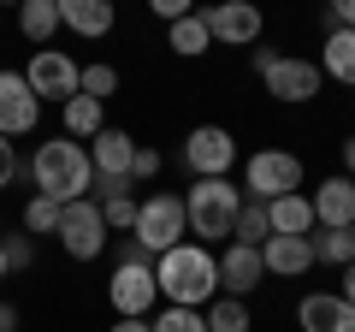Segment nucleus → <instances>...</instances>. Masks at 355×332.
<instances>
[{"instance_id": "1", "label": "nucleus", "mask_w": 355, "mask_h": 332, "mask_svg": "<svg viewBox=\"0 0 355 332\" xmlns=\"http://www.w3.org/2000/svg\"><path fill=\"white\" fill-rule=\"evenodd\" d=\"M24 179L36 196H48V202L71 208V202H89V190H95V166H89V142H71V137H48L36 142V154H30Z\"/></svg>"}, {"instance_id": "2", "label": "nucleus", "mask_w": 355, "mask_h": 332, "mask_svg": "<svg viewBox=\"0 0 355 332\" xmlns=\"http://www.w3.org/2000/svg\"><path fill=\"white\" fill-rule=\"evenodd\" d=\"M154 285H160L166 308H207L219 297V249L178 243L166 256H154Z\"/></svg>"}, {"instance_id": "3", "label": "nucleus", "mask_w": 355, "mask_h": 332, "mask_svg": "<svg viewBox=\"0 0 355 332\" xmlns=\"http://www.w3.org/2000/svg\"><path fill=\"white\" fill-rule=\"evenodd\" d=\"M249 196L237 190L231 179H196L190 190H184V219H190V243H202V249H225L231 231H237V214Z\"/></svg>"}, {"instance_id": "4", "label": "nucleus", "mask_w": 355, "mask_h": 332, "mask_svg": "<svg viewBox=\"0 0 355 332\" xmlns=\"http://www.w3.org/2000/svg\"><path fill=\"white\" fill-rule=\"evenodd\" d=\"M130 238L148 249V256H166V249H178V243H190V219H184V196L172 190H154L137 202V226H130Z\"/></svg>"}, {"instance_id": "5", "label": "nucleus", "mask_w": 355, "mask_h": 332, "mask_svg": "<svg viewBox=\"0 0 355 332\" xmlns=\"http://www.w3.org/2000/svg\"><path fill=\"white\" fill-rule=\"evenodd\" d=\"M302 190V154L291 149H254L243 160V196L249 202H279V196Z\"/></svg>"}, {"instance_id": "6", "label": "nucleus", "mask_w": 355, "mask_h": 332, "mask_svg": "<svg viewBox=\"0 0 355 332\" xmlns=\"http://www.w3.org/2000/svg\"><path fill=\"white\" fill-rule=\"evenodd\" d=\"M24 83L36 90V101L42 107H65L71 95H83V65L71 60L65 48H36L30 53V65H24Z\"/></svg>"}, {"instance_id": "7", "label": "nucleus", "mask_w": 355, "mask_h": 332, "mask_svg": "<svg viewBox=\"0 0 355 332\" xmlns=\"http://www.w3.org/2000/svg\"><path fill=\"white\" fill-rule=\"evenodd\" d=\"M107 303L119 320H148V308L160 303V285H154V261H113V279H107Z\"/></svg>"}, {"instance_id": "8", "label": "nucleus", "mask_w": 355, "mask_h": 332, "mask_svg": "<svg viewBox=\"0 0 355 332\" xmlns=\"http://www.w3.org/2000/svg\"><path fill=\"white\" fill-rule=\"evenodd\" d=\"M60 249L71 261H95V256L113 249V231H107V219H101V208H95V202L60 208Z\"/></svg>"}, {"instance_id": "9", "label": "nucleus", "mask_w": 355, "mask_h": 332, "mask_svg": "<svg viewBox=\"0 0 355 332\" xmlns=\"http://www.w3.org/2000/svg\"><path fill=\"white\" fill-rule=\"evenodd\" d=\"M184 166H190L196 179H231V166H237V137L225 125H196L184 137Z\"/></svg>"}, {"instance_id": "10", "label": "nucleus", "mask_w": 355, "mask_h": 332, "mask_svg": "<svg viewBox=\"0 0 355 332\" xmlns=\"http://www.w3.org/2000/svg\"><path fill=\"white\" fill-rule=\"evenodd\" d=\"M261 83H266V95H272V101L302 107V101H314V95H320L326 72H320V60H302V53H279V65H272Z\"/></svg>"}, {"instance_id": "11", "label": "nucleus", "mask_w": 355, "mask_h": 332, "mask_svg": "<svg viewBox=\"0 0 355 332\" xmlns=\"http://www.w3.org/2000/svg\"><path fill=\"white\" fill-rule=\"evenodd\" d=\"M202 24L214 42H225V48H254L266 30L261 6H249V0H219V6H202Z\"/></svg>"}, {"instance_id": "12", "label": "nucleus", "mask_w": 355, "mask_h": 332, "mask_svg": "<svg viewBox=\"0 0 355 332\" xmlns=\"http://www.w3.org/2000/svg\"><path fill=\"white\" fill-rule=\"evenodd\" d=\"M42 125V101L24 83V72H0V137H30Z\"/></svg>"}, {"instance_id": "13", "label": "nucleus", "mask_w": 355, "mask_h": 332, "mask_svg": "<svg viewBox=\"0 0 355 332\" xmlns=\"http://www.w3.org/2000/svg\"><path fill=\"white\" fill-rule=\"evenodd\" d=\"M261 279H266L261 249H249V243H225L219 249V291L225 297H243L249 303V291H261Z\"/></svg>"}, {"instance_id": "14", "label": "nucleus", "mask_w": 355, "mask_h": 332, "mask_svg": "<svg viewBox=\"0 0 355 332\" xmlns=\"http://www.w3.org/2000/svg\"><path fill=\"white\" fill-rule=\"evenodd\" d=\"M296 326L302 332H355V308L338 291H308L296 303Z\"/></svg>"}, {"instance_id": "15", "label": "nucleus", "mask_w": 355, "mask_h": 332, "mask_svg": "<svg viewBox=\"0 0 355 332\" xmlns=\"http://www.w3.org/2000/svg\"><path fill=\"white\" fill-rule=\"evenodd\" d=\"M308 202H314V231L355 226V179H320V190Z\"/></svg>"}, {"instance_id": "16", "label": "nucleus", "mask_w": 355, "mask_h": 332, "mask_svg": "<svg viewBox=\"0 0 355 332\" xmlns=\"http://www.w3.org/2000/svg\"><path fill=\"white\" fill-rule=\"evenodd\" d=\"M130 160H137V137L119 125H107L101 137L89 142V166H95V179H130Z\"/></svg>"}, {"instance_id": "17", "label": "nucleus", "mask_w": 355, "mask_h": 332, "mask_svg": "<svg viewBox=\"0 0 355 332\" xmlns=\"http://www.w3.org/2000/svg\"><path fill=\"white\" fill-rule=\"evenodd\" d=\"M261 261H266L272 279H302V273L314 267V238H266Z\"/></svg>"}, {"instance_id": "18", "label": "nucleus", "mask_w": 355, "mask_h": 332, "mask_svg": "<svg viewBox=\"0 0 355 332\" xmlns=\"http://www.w3.org/2000/svg\"><path fill=\"white\" fill-rule=\"evenodd\" d=\"M119 13L107 6V0H60V30H71V36H113Z\"/></svg>"}, {"instance_id": "19", "label": "nucleus", "mask_w": 355, "mask_h": 332, "mask_svg": "<svg viewBox=\"0 0 355 332\" xmlns=\"http://www.w3.org/2000/svg\"><path fill=\"white\" fill-rule=\"evenodd\" d=\"M320 72L343 90H355V30H338L326 24V42H320Z\"/></svg>"}, {"instance_id": "20", "label": "nucleus", "mask_w": 355, "mask_h": 332, "mask_svg": "<svg viewBox=\"0 0 355 332\" xmlns=\"http://www.w3.org/2000/svg\"><path fill=\"white\" fill-rule=\"evenodd\" d=\"M266 219H272V238H314V202L302 190L266 202Z\"/></svg>"}, {"instance_id": "21", "label": "nucleus", "mask_w": 355, "mask_h": 332, "mask_svg": "<svg viewBox=\"0 0 355 332\" xmlns=\"http://www.w3.org/2000/svg\"><path fill=\"white\" fill-rule=\"evenodd\" d=\"M60 119H65V137H71V142H95L107 131V101H95V95H71V101L60 107Z\"/></svg>"}, {"instance_id": "22", "label": "nucleus", "mask_w": 355, "mask_h": 332, "mask_svg": "<svg viewBox=\"0 0 355 332\" xmlns=\"http://www.w3.org/2000/svg\"><path fill=\"white\" fill-rule=\"evenodd\" d=\"M53 30H60V0H24V6H18V36L24 42L48 48Z\"/></svg>"}, {"instance_id": "23", "label": "nucleus", "mask_w": 355, "mask_h": 332, "mask_svg": "<svg viewBox=\"0 0 355 332\" xmlns=\"http://www.w3.org/2000/svg\"><path fill=\"white\" fill-rule=\"evenodd\" d=\"M166 48H172L178 60H202V53L214 48V36H207L202 13H190V18H178V24H166Z\"/></svg>"}, {"instance_id": "24", "label": "nucleus", "mask_w": 355, "mask_h": 332, "mask_svg": "<svg viewBox=\"0 0 355 332\" xmlns=\"http://www.w3.org/2000/svg\"><path fill=\"white\" fill-rule=\"evenodd\" d=\"M202 315H207V332H254V315H249L243 297H225V291H219Z\"/></svg>"}, {"instance_id": "25", "label": "nucleus", "mask_w": 355, "mask_h": 332, "mask_svg": "<svg viewBox=\"0 0 355 332\" xmlns=\"http://www.w3.org/2000/svg\"><path fill=\"white\" fill-rule=\"evenodd\" d=\"M314 267H355V226L320 231L314 238Z\"/></svg>"}, {"instance_id": "26", "label": "nucleus", "mask_w": 355, "mask_h": 332, "mask_svg": "<svg viewBox=\"0 0 355 332\" xmlns=\"http://www.w3.org/2000/svg\"><path fill=\"white\" fill-rule=\"evenodd\" d=\"M266 238H272V219H266V202H243V214H237V231H231V243H249V249H261Z\"/></svg>"}, {"instance_id": "27", "label": "nucleus", "mask_w": 355, "mask_h": 332, "mask_svg": "<svg viewBox=\"0 0 355 332\" xmlns=\"http://www.w3.org/2000/svg\"><path fill=\"white\" fill-rule=\"evenodd\" d=\"M24 231H30V238H60V202L30 196V202H24Z\"/></svg>"}, {"instance_id": "28", "label": "nucleus", "mask_w": 355, "mask_h": 332, "mask_svg": "<svg viewBox=\"0 0 355 332\" xmlns=\"http://www.w3.org/2000/svg\"><path fill=\"white\" fill-rule=\"evenodd\" d=\"M0 249H6V273H30L36 267V238H30L24 226H18L12 238H0Z\"/></svg>"}, {"instance_id": "29", "label": "nucleus", "mask_w": 355, "mask_h": 332, "mask_svg": "<svg viewBox=\"0 0 355 332\" xmlns=\"http://www.w3.org/2000/svg\"><path fill=\"white\" fill-rule=\"evenodd\" d=\"M154 332H207V315L202 308H160L154 315Z\"/></svg>"}, {"instance_id": "30", "label": "nucleus", "mask_w": 355, "mask_h": 332, "mask_svg": "<svg viewBox=\"0 0 355 332\" xmlns=\"http://www.w3.org/2000/svg\"><path fill=\"white\" fill-rule=\"evenodd\" d=\"M83 95H95V101H107V95H119V65H83Z\"/></svg>"}, {"instance_id": "31", "label": "nucleus", "mask_w": 355, "mask_h": 332, "mask_svg": "<svg viewBox=\"0 0 355 332\" xmlns=\"http://www.w3.org/2000/svg\"><path fill=\"white\" fill-rule=\"evenodd\" d=\"M95 208H101V219H107V231H130V226H137V196H113V202H95Z\"/></svg>"}, {"instance_id": "32", "label": "nucleus", "mask_w": 355, "mask_h": 332, "mask_svg": "<svg viewBox=\"0 0 355 332\" xmlns=\"http://www.w3.org/2000/svg\"><path fill=\"white\" fill-rule=\"evenodd\" d=\"M160 149H148V142H137V160H130V184H148V179H160Z\"/></svg>"}, {"instance_id": "33", "label": "nucleus", "mask_w": 355, "mask_h": 332, "mask_svg": "<svg viewBox=\"0 0 355 332\" xmlns=\"http://www.w3.org/2000/svg\"><path fill=\"white\" fill-rule=\"evenodd\" d=\"M18 172H24V160H18V142H6V137H0V190H6V184H12Z\"/></svg>"}, {"instance_id": "34", "label": "nucleus", "mask_w": 355, "mask_h": 332, "mask_svg": "<svg viewBox=\"0 0 355 332\" xmlns=\"http://www.w3.org/2000/svg\"><path fill=\"white\" fill-rule=\"evenodd\" d=\"M196 6L190 0H154V18H166V24H178V18H190Z\"/></svg>"}, {"instance_id": "35", "label": "nucleus", "mask_w": 355, "mask_h": 332, "mask_svg": "<svg viewBox=\"0 0 355 332\" xmlns=\"http://www.w3.org/2000/svg\"><path fill=\"white\" fill-rule=\"evenodd\" d=\"M113 261H154V256L142 249L137 238H119V243H113Z\"/></svg>"}, {"instance_id": "36", "label": "nucleus", "mask_w": 355, "mask_h": 332, "mask_svg": "<svg viewBox=\"0 0 355 332\" xmlns=\"http://www.w3.org/2000/svg\"><path fill=\"white\" fill-rule=\"evenodd\" d=\"M326 24H338V30H355V0H338V6H331V18Z\"/></svg>"}, {"instance_id": "37", "label": "nucleus", "mask_w": 355, "mask_h": 332, "mask_svg": "<svg viewBox=\"0 0 355 332\" xmlns=\"http://www.w3.org/2000/svg\"><path fill=\"white\" fill-rule=\"evenodd\" d=\"M249 65H254V77H266L272 65H279V53H272V48H254V53H249Z\"/></svg>"}, {"instance_id": "38", "label": "nucleus", "mask_w": 355, "mask_h": 332, "mask_svg": "<svg viewBox=\"0 0 355 332\" xmlns=\"http://www.w3.org/2000/svg\"><path fill=\"white\" fill-rule=\"evenodd\" d=\"M0 332H18V308L6 303V297H0Z\"/></svg>"}, {"instance_id": "39", "label": "nucleus", "mask_w": 355, "mask_h": 332, "mask_svg": "<svg viewBox=\"0 0 355 332\" xmlns=\"http://www.w3.org/2000/svg\"><path fill=\"white\" fill-rule=\"evenodd\" d=\"M107 332H154V320H113Z\"/></svg>"}, {"instance_id": "40", "label": "nucleus", "mask_w": 355, "mask_h": 332, "mask_svg": "<svg viewBox=\"0 0 355 332\" xmlns=\"http://www.w3.org/2000/svg\"><path fill=\"white\" fill-rule=\"evenodd\" d=\"M338 297H343V303L355 308V267H343V285H338Z\"/></svg>"}, {"instance_id": "41", "label": "nucleus", "mask_w": 355, "mask_h": 332, "mask_svg": "<svg viewBox=\"0 0 355 332\" xmlns=\"http://www.w3.org/2000/svg\"><path fill=\"white\" fill-rule=\"evenodd\" d=\"M343 179H355V137H343Z\"/></svg>"}, {"instance_id": "42", "label": "nucleus", "mask_w": 355, "mask_h": 332, "mask_svg": "<svg viewBox=\"0 0 355 332\" xmlns=\"http://www.w3.org/2000/svg\"><path fill=\"white\" fill-rule=\"evenodd\" d=\"M0 285H6V249H0Z\"/></svg>"}]
</instances>
